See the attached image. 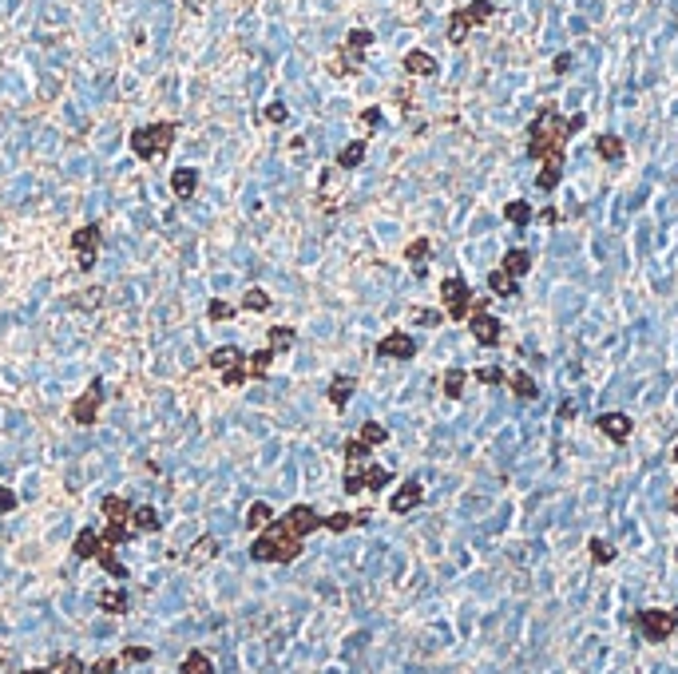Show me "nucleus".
<instances>
[{"label": "nucleus", "mask_w": 678, "mask_h": 674, "mask_svg": "<svg viewBox=\"0 0 678 674\" xmlns=\"http://www.w3.org/2000/svg\"><path fill=\"white\" fill-rule=\"evenodd\" d=\"M207 361H210V369H219V373H230V369L246 365V357L238 353L235 345H222V349H214V353H210Z\"/></svg>", "instance_id": "nucleus-14"}, {"label": "nucleus", "mask_w": 678, "mask_h": 674, "mask_svg": "<svg viewBox=\"0 0 678 674\" xmlns=\"http://www.w3.org/2000/svg\"><path fill=\"white\" fill-rule=\"evenodd\" d=\"M389 480H393V472H389V468H381V464H365V472H361V484H365V488H373V492H381Z\"/></svg>", "instance_id": "nucleus-23"}, {"label": "nucleus", "mask_w": 678, "mask_h": 674, "mask_svg": "<svg viewBox=\"0 0 678 674\" xmlns=\"http://www.w3.org/2000/svg\"><path fill=\"white\" fill-rule=\"evenodd\" d=\"M361 441L369 444V448H373V444H385V441H389V429L377 425V420H365V425H361Z\"/></svg>", "instance_id": "nucleus-32"}, {"label": "nucleus", "mask_w": 678, "mask_h": 674, "mask_svg": "<svg viewBox=\"0 0 678 674\" xmlns=\"http://www.w3.org/2000/svg\"><path fill=\"white\" fill-rule=\"evenodd\" d=\"M361 159H365V139H358V143H349V147L337 151V167H361Z\"/></svg>", "instance_id": "nucleus-26"}, {"label": "nucleus", "mask_w": 678, "mask_h": 674, "mask_svg": "<svg viewBox=\"0 0 678 674\" xmlns=\"http://www.w3.org/2000/svg\"><path fill=\"white\" fill-rule=\"evenodd\" d=\"M131 527L135 532H159V512L143 504V508H131Z\"/></svg>", "instance_id": "nucleus-17"}, {"label": "nucleus", "mask_w": 678, "mask_h": 674, "mask_svg": "<svg viewBox=\"0 0 678 674\" xmlns=\"http://www.w3.org/2000/svg\"><path fill=\"white\" fill-rule=\"evenodd\" d=\"M207 318H210V321H226V318H235V306H230V302H219V298H214V302L207 306Z\"/></svg>", "instance_id": "nucleus-39"}, {"label": "nucleus", "mask_w": 678, "mask_h": 674, "mask_svg": "<svg viewBox=\"0 0 678 674\" xmlns=\"http://www.w3.org/2000/svg\"><path fill=\"white\" fill-rule=\"evenodd\" d=\"M274 353H270V345L266 349H258L254 357H246V377H266V369H270Z\"/></svg>", "instance_id": "nucleus-28"}, {"label": "nucleus", "mask_w": 678, "mask_h": 674, "mask_svg": "<svg viewBox=\"0 0 678 674\" xmlns=\"http://www.w3.org/2000/svg\"><path fill=\"white\" fill-rule=\"evenodd\" d=\"M512 389H516V397H524V401H536V397H540V389H536V381H531L528 373H516V377H512Z\"/></svg>", "instance_id": "nucleus-36"}, {"label": "nucleus", "mask_w": 678, "mask_h": 674, "mask_svg": "<svg viewBox=\"0 0 678 674\" xmlns=\"http://www.w3.org/2000/svg\"><path fill=\"white\" fill-rule=\"evenodd\" d=\"M99 607H103L108 615H127V591L124 587L99 591Z\"/></svg>", "instance_id": "nucleus-18"}, {"label": "nucleus", "mask_w": 678, "mask_h": 674, "mask_svg": "<svg viewBox=\"0 0 678 674\" xmlns=\"http://www.w3.org/2000/svg\"><path fill=\"white\" fill-rule=\"evenodd\" d=\"M675 512H678V492H675Z\"/></svg>", "instance_id": "nucleus-49"}, {"label": "nucleus", "mask_w": 678, "mask_h": 674, "mask_svg": "<svg viewBox=\"0 0 678 674\" xmlns=\"http://www.w3.org/2000/svg\"><path fill=\"white\" fill-rule=\"evenodd\" d=\"M429 238H417V242H408V250H405V258L417 266V274H425V258H429Z\"/></svg>", "instance_id": "nucleus-29"}, {"label": "nucleus", "mask_w": 678, "mask_h": 674, "mask_svg": "<svg viewBox=\"0 0 678 674\" xmlns=\"http://www.w3.org/2000/svg\"><path fill=\"white\" fill-rule=\"evenodd\" d=\"M195 186H198V171L195 167H175V175H171V191L179 198H191L195 195Z\"/></svg>", "instance_id": "nucleus-15"}, {"label": "nucleus", "mask_w": 678, "mask_h": 674, "mask_svg": "<svg viewBox=\"0 0 678 674\" xmlns=\"http://www.w3.org/2000/svg\"><path fill=\"white\" fill-rule=\"evenodd\" d=\"M242 309H250V314H262V309H270V294L266 290H246V298H242Z\"/></svg>", "instance_id": "nucleus-31"}, {"label": "nucleus", "mask_w": 678, "mask_h": 674, "mask_svg": "<svg viewBox=\"0 0 678 674\" xmlns=\"http://www.w3.org/2000/svg\"><path fill=\"white\" fill-rule=\"evenodd\" d=\"M405 72H408V75H436V60H432L429 52L413 48V52L405 56Z\"/></svg>", "instance_id": "nucleus-16"}, {"label": "nucleus", "mask_w": 678, "mask_h": 674, "mask_svg": "<svg viewBox=\"0 0 678 674\" xmlns=\"http://www.w3.org/2000/svg\"><path fill=\"white\" fill-rule=\"evenodd\" d=\"M559 167H563V163H543V171L536 175V186H540V191H552V186L559 183Z\"/></svg>", "instance_id": "nucleus-38"}, {"label": "nucleus", "mask_w": 678, "mask_h": 674, "mask_svg": "<svg viewBox=\"0 0 678 674\" xmlns=\"http://www.w3.org/2000/svg\"><path fill=\"white\" fill-rule=\"evenodd\" d=\"M353 524H365V515H349V512L325 515V527H330V532H349Z\"/></svg>", "instance_id": "nucleus-35"}, {"label": "nucleus", "mask_w": 678, "mask_h": 674, "mask_svg": "<svg viewBox=\"0 0 678 674\" xmlns=\"http://www.w3.org/2000/svg\"><path fill=\"white\" fill-rule=\"evenodd\" d=\"M464 381H469V373L452 365L448 373H444V393H448V397H460V393H464Z\"/></svg>", "instance_id": "nucleus-33"}, {"label": "nucleus", "mask_w": 678, "mask_h": 674, "mask_svg": "<svg viewBox=\"0 0 678 674\" xmlns=\"http://www.w3.org/2000/svg\"><path fill=\"white\" fill-rule=\"evenodd\" d=\"M595 151H599V159L619 163L623 159V139H619V135H599V139H595Z\"/></svg>", "instance_id": "nucleus-19"}, {"label": "nucleus", "mask_w": 678, "mask_h": 674, "mask_svg": "<svg viewBox=\"0 0 678 674\" xmlns=\"http://www.w3.org/2000/svg\"><path fill=\"white\" fill-rule=\"evenodd\" d=\"M179 671H183V674H214V662H210L202 650H191V654L183 659V666H179Z\"/></svg>", "instance_id": "nucleus-25"}, {"label": "nucleus", "mask_w": 678, "mask_h": 674, "mask_svg": "<svg viewBox=\"0 0 678 674\" xmlns=\"http://www.w3.org/2000/svg\"><path fill=\"white\" fill-rule=\"evenodd\" d=\"M413 318H417L420 325H436V321H441V314H432V309H413Z\"/></svg>", "instance_id": "nucleus-46"}, {"label": "nucleus", "mask_w": 678, "mask_h": 674, "mask_svg": "<svg viewBox=\"0 0 678 674\" xmlns=\"http://www.w3.org/2000/svg\"><path fill=\"white\" fill-rule=\"evenodd\" d=\"M266 119H270V123H286V108H282V103H270V108H266Z\"/></svg>", "instance_id": "nucleus-47"}, {"label": "nucleus", "mask_w": 678, "mask_h": 674, "mask_svg": "<svg viewBox=\"0 0 678 674\" xmlns=\"http://www.w3.org/2000/svg\"><path fill=\"white\" fill-rule=\"evenodd\" d=\"M571 139V127L552 108H543L536 119H531L528 131V155L540 163H563V143Z\"/></svg>", "instance_id": "nucleus-2"}, {"label": "nucleus", "mask_w": 678, "mask_h": 674, "mask_svg": "<svg viewBox=\"0 0 678 674\" xmlns=\"http://www.w3.org/2000/svg\"><path fill=\"white\" fill-rule=\"evenodd\" d=\"M99 401H103V389H99V385H91V389L80 393V397L72 401V420H75V425H91V420H96Z\"/></svg>", "instance_id": "nucleus-9"}, {"label": "nucleus", "mask_w": 678, "mask_h": 674, "mask_svg": "<svg viewBox=\"0 0 678 674\" xmlns=\"http://www.w3.org/2000/svg\"><path fill=\"white\" fill-rule=\"evenodd\" d=\"M420 500H425V488H420V480H405V484L397 488V496L389 500V508H393L397 515H405V512H413Z\"/></svg>", "instance_id": "nucleus-11"}, {"label": "nucleus", "mask_w": 678, "mask_h": 674, "mask_svg": "<svg viewBox=\"0 0 678 674\" xmlns=\"http://www.w3.org/2000/svg\"><path fill=\"white\" fill-rule=\"evenodd\" d=\"M441 298H444V314H448L452 321H464L472 314V290H469L464 278H444Z\"/></svg>", "instance_id": "nucleus-5"}, {"label": "nucleus", "mask_w": 678, "mask_h": 674, "mask_svg": "<svg viewBox=\"0 0 678 674\" xmlns=\"http://www.w3.org/2000/svg\"><path fill=\"white\" fill-rule=\"evenodd\" d=\"M361 123H365V127H377V123H381V111H377V108H369L365 115H361Z\"/></svg>", "instance_id": "nucleus-48"}, {"label": "nucleus", "mask_w": 678, "mask_h": 674, "mask_svg": "<svg viewBox=\"0 0 678 674\" xmlns=\"http://www.w3.org/2000/svg\"><path fill=\"white\" fill-rule=\"evenodd\" d=\"M504 219H508V222H516V226H519V222H528V219H531V207L524 203V198H512V203L504 207Z\"/></svg>", "instance_id": "nucleus-37"}, {"label": "nucleus", "mask_w": 678, "mask_h": 674, "mask_svg": "<svg viewBox=\"0 0 678 674\" xmlns=\"http://www.w3.org/2000/svg\"><path fill=\"white\" fill-rule=\"evenodd\" d=\"M13 508H16V492L0 484V512H13Z\"/></svg>", "instance_id": "nucleus-45"}, {"label": "nucleus", "mask_w": 678, "mask_h": 674, "mask_svg": "<svg viewBox=\"0 0 678 674\" xmlns=\"http://www.w3.org/2000/svg\"><path fill=\"white\" fill-rule=\"evenodd\" d=\"M369 44H373V32H369V28H353V32L346 36V52H358V56L369 48Z\"/></svg>", "instance_id": "nucleus-34"}, {"label": "nucleus", "mask_w": 678, "mask_h": 674, "mask_svg": "<svg viewBox=\"0 0 678 674\" xmlns=\"http://www.w3.org/2000/svg\"><path fill=\"white\" fill-rule=\"evenodd\" d=\"M290 345H294V330H290V325H274L270 330V353L278 357L282 349H290Z\"/></svg>", "instance_id": "nucleus-30"}, {"label": "nucleus", "mask_w": 678, "mask_h": 674, "mask_svg": "<svg viewBox=\"0 0 678 674\" xmlns=\"http://www.w3.org/2000/svg\"><path fill=\"white\" fill-rule=\"evenodd\" d=\"M270 520H274V512H270V504H262V500H254V504H250V508H246V527H250V532H262V527L270 524Z\"/></svg>", "instance_id": "nucleus-22"}, {"label": "nucleus", "mask_w": 678, "mask_h": 674, "mask_svg": "<svg viewBox=\"0 0 678 674\" xmlns=\"http://www.w3.org/2000/svg\"><path fill=\"white\" fill-rule=\"evenodd\" d=\"M353 377H333V385H330V401H333V409H346L349 404V397H353Z\"/></svg>", "instance_id": "nucleus-21"}, {"label": "nucleus", "mask_w": 678, "mask_h": 674, "mask_svg": "<svg viewBox=\"0 0 678 674\" xmlns=\"http://www.w3.org/2000/svg\"><path fill=\"white\" fill-rule=\"evenodd\" d=\"M318 527H325V515H318L309 504H297L282 520H270L262 527V536L250 548V559H258V564H294L302 555V539L309 532H318Z\"/></svg>", "instance_id": "nucleus-1"}, {"label": "nucleus", "mask_w": 678, "mask_h": 674, "mask_svg": "<svg viewBox=\"0 0 678 674\" xmlns=\"http://www.w3.org/2000/svg\"><path fill=\"white\" fill-rule=\"evenodd\" d=\"M115 666H119L115 659H99V662H91V666H87V674H115Z\"/></svg>", "instance_id": "nucleus-43"}, {"label": "nucleus", "mask_w": 678, "mask_h": 674, "mask_svg": "<svg viewBox=\"0 0 678 674\" xmlns=\"http://www.w3.org/2000/svg\"><path fill=\"white\" fill-rule=\"evenodd\" d=\"M469 321H472V337H476L480 345H496V342H500V321L488 314V302H472Z\"/></svg>", "instance_id": "nucleus-7"}, {"label": "nucleus", "mask_w": 678, "mask_h": 674, "mask_svg": "<svg viewBox=\"0 0 678 674\" xmlns=\"http://www.w3.org/2000/svg\"><path fill=\"white\" fill-rule=\"evenodd\" d=\"M99 548H103V539H99V532H96V527H84V532L75 536V543H72L75 559H96V555H99Z\"/></svg>", "instance_id": "nucleus-13"}, {"label": "nucleus", "mask_w": 678, "mask_h": 674, "mask_svg": "<svg viewBox=\"0 0 678 674\" xmlns=\"http://www.w3.org/2000/svg\"><path fill=\"white\" fill-rule=\"evenodd\" d=\"M675 460H678V448H675Z\"/></svg>", "instance_id": "nucleus-50"}, {"label": "nucleus", "mask_w": 678, "mask_h": 674, "mask_svg": "<svg viewBox=\"0 0 678 674\" xmlns=\"http://www.w3.org/2000/svg\"><path fill=\"white\" fill-rule=\"evenodd\" d=\"M595 425H599V432H607L611 441H627L631 429H635V420H631L627 413H603Z\"/></svg>", "instance_id": "nucleus-12"}, {"label": "nucleus", "mask_w": 678, "mask_h": 674, "mask_svg": "<svg viewBox=\"0 0 678 674\" xmlns=\"http://www.w3.org/2000/svg\"><path fill=\"white\" fill-rule=\"evenodd\" d=\"M214 552H219L214 536H202V539L195 543V552H186V564H191V567H195V564H207V559H210Z\"/></svg>", "instance_id": "nucleus-27"}, {"label": "nucleus", "mask_w": 678, "mask_h": 674, "mask_svg": "<svg viewBox=\"0 0 678 674\" xmlns=\"http://www.w3.org/2000/svg\"><path fill=\"white\" fill-rule=\"evenodd\" d=\"M56 671H60V674H80V671H84V662L75 659V654H64V659L56 662Z\"/></svg>", "instance_id": "nucleus-42"}, {"label": "nucleus", "mask_w": 678, "mask_h": 674, "mask_svg": "<svg viewBox=\"0 0 678 674\" xmlns=\"http://www.w3.org/2000/svg\"><path fill=\"white\" fill-rule=\"evenodd\" d=\"M175 143V123H147V127H135L131 131V151L139 159H155V155H167Z\"/></svg>", "instance_id": "nucleus-3"}, {"label": "nucleus", "mask_w": 678, "mask_h": 674, "mask_svg": "<svg viewBox=\"0 0 678 674\" xmlns=\"http://www.w3.org/2000/svg\"><path fill=\"white\" fill-rule=\"evenodd\" d=\"M476 381H484V385H500L504 373H500L496 365H484V369H476Z\"/></svg>", "instance_id": "nucleus-41"}, {"label": "nucleus", "mask_w": 678, "mask_h": 674, "mask_svg": "<svg viewBox=\"0 0 678 674\" xmlns=\"http://www.w3.org/2000/svg\"><path fill=\"white\" fill-rule=\"evenodd\" d=\"M675 627H678L675 611H658V607L639 611V631H642V638H651V643H666V638L675 635Z\"/></svg>", "instance_id": "nucleus-6"}, {"label": "nucleus", "mask_w": 678, "mask_h": 674, "mask_svg": "<svg viewBox=\"0 0 678 674\" xmlns=\"http://www.w3.org/2000/svg\"><path fill=\"white\" fill-rule=\"evenodd\" d=\"M492 0H472L469 8H460V13H452V20H448V44H464V36H469V28L476 24H488L492 20Z\"/></svg>", "instance_id": "nucleus-4"}, {"label": "nucleus", "mask_w": 678, "mask_h": 674, "mask_svg": "<svg viewBox=\"0 0 678 674\" xmlns=\"http://www.w3.org/2000/svg\"><path fill=\"white\" fill-rule=\"evenodd\" d=\"M417 353V342L408 337V333H389V337H381L377 342V357H393V361H408V357Z\"/></svg>", "instance_id": "nucleus-10"}, {"label": "nucleus", "mask_w": 678, "mask_h": 674, "mask_svg": "<svg viewBox=\"0 0 678 674\" xmlns=\"http://www.w3.org/2000/svg\"><path fill=\"white\" fill-rule=\"evenodd\" d=\"M147 659H151L147 647H127L124 650V662H147Z\"/></svg>", "instance_id": "nucleus-44"}, {"label": "nucleus", "mask_w": 678, "mask_h": 674, "mask_svg": "<svg viewBox=\"0 0 678 674\" xmlns=\"http://www.w3.org/2000/svg\"><path fill=\"white\" fill-rule=\"evenodd\" d=\"M591 555H595V564H611L615 559V548L607 539H591Z\"/></svg>", "instance_id": "nucleus-40"}, {"label": "nucleus", "mask_w": 678, "mask_h": 674, "mask_svg": "<svg viewBox=\"0 0 678 674\" xmlns=\"http://www.w3.org/2000/svg\"><path fill=\"white\" fill-rule=\"evenodd\" d=\"M72 246H75V262H80V270H91V266H96L99 230H96V226H80V230L72 234Z\"/></svg>", "instance_id": "nucleus-8"}, {"label": "nucleus", "mask_w": 678, "mask_h": 674, "mask_svg": "<svg viewBox=\"0 0 678 674\" xmlns=\"http://www.w3.org/2000/svg\"><path fill=\"white\" fill-rule=\"evenodd\" d=\"M528 270H531V254H528V250H519V246H516V250H508V254H504V274L519 278V274H528Z\"/></svg>", "instance_id": "nucleus-20"}, {"label": "nucleus", "mask_w": 678, "mask_h": 674, "mask_svg": "<svg viewBox=\"0 0 678 674\" xmlns=\"http://www.w3.org/2000/svg\"><path fill=\"white\" fill-rule=\"evenodd\" d=\"M488 290L500 298H516V278L504 274V270H496V274H488Z\"/></svg>", "instance_id": "nucleus-24"}]
</instances>
